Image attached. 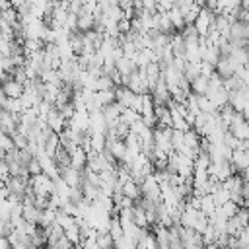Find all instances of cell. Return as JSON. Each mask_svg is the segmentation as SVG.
<instances>
[{
  "instance_id": "cell-5",
  "label": "cell",
  "mask_w": 249,
  "mask_h": 249,
  "mask_svg": "<svg viewBox=\"0 0 249 249\" xmlns=\"http://www.w3.org/2000/svg\"><path fill=\"white\" fill-rule=\"evenodd\" d=\"M212 19H214V12H210L206 8H200V12L196 14V18H195V21L191 25L195 27V31H196L198 37H204L208 33L210 25H212Z\"/></svg>"
},
{
  "instance_id": "cell-7",
  "label": "cell",
  "mask_w": 249,
  "mask_h": 249,
  "mask_svg": "<svg viewBox=\"0 0 249 249\" xmlns=\"http://www.w3.org/2000/svg\"><path fill=\"white\" fill-rule=\"evenodd\" d=\"M150 97H152L154 105H167V101L171 99V97H169V91H167V86H165V82L161 80V76H160V80L156 82V86L150 89Z\"/></svg>"
},
{
  "instance_id": "cell-12",
  "label": "cell",
  "mask_w": 249,
  "mask_h": 249,
  "mask_svg": "<svg viewBox=\"0 0 249 249\" xmlns=\"http://www.w3.org/2000/svg\"><path fill=\"white\" fill-rule=\"evenodd\" d=\"M121 191H123V196L130 198L132 202H136V200L140 198V185L134 183L132 179H128L126 183H123V185H121Z\"/></svg>"
},
{
  "instance_id": "cell-8",
  "label": "cell",
  "mask_w": 249,
  "mask_h": 249,
  "mask_svg": "<svg viewBox=\"0 0 249 249\" xmlns=\"http://www.w3.org/2000/svg\"><path fill=\"white\" fill-rule=\"evenodd\" d=\"M45 123H47V126H49L54 134H60V132L66 128V119H64V117L58 113V109H54V107H53V109L49 111V115L45 117Z\"/></svg>"
},
{
  "instance_id": "cell-24",
  "label": "cell",
  "mask_w": 249,
  "mask_h": 249,
  "mask_svg": "<svg viewBox=\"0 0 249 249\" xmlns=\"http://www.w3.org/2000/svg\"><path fill=\"white\" fill-rule=\"evenodd\" d=\"M0 249H10L8 239H6V237H2V235H0Z\"/></svg>"
},
{
  "instance_id": "cell-21",
  "label": "cell",
  "mask_w": 249,
  "mask_h": 249,
  "mask_svg": "<svg viewBox=\"0 0 249 249\" xmlns=\"http://www.w3.org/2000/svg\"><path fill=\"white\" fill-rule=\"evenodd\" d=\"M237 208H239V206H237L235 202H231V200H228V202H224V204H220V206H218L216 210H218V212H220V214H222V216H224L226 220H230V218H231V216H233V214L237 212Z\"/></svg>"
},
{
  "instance_id": "cell-9",
  "label": "cell",
  "mask_w": 249,
  "mask_h": 249,
  "mask_svg": "<svg viewBox=\"0 0 249 249\" xmlns=\"http://www.w3.org/2000/svg\"><path fill=\"white\" fill-rule=\"evenodd\" d=\"M84 171V169H82ZM82 171L80 169H76V167H72V165H68V167H62L60 171H58V175H60V179L68 185V187H80V183H82Z\"/></svg>"
},
{
  "instance_id": "cell-1",
  "label": "cell",
  "mask_w": 249,
  "mask_h": 249,
  "mask_svg": "<svg viewBox=\"0 0 249 249\" xmlns=\"http://www.w3.org/2000/svg\"><path fill=\"white\" fill-rule=\"evenodd\" d=\"M228 105H230L233 111L247 115V107H249V93H247V86H241L239 89L228 91Z\"/></svg>"
},
{
  "instance_id": "cell-14",
  "label": "cell",
  "mask_w": 249,
  "mask_h": 249,
  "mask_svg": "<svg viewBox=\"0 0 249 249\" xmlns=\"http://www.w3.org/2000/svg\"><path fill=\"white\" fill-rule=\"evenodd\" d=\"M132 222H134V226H138V228H142V230H148L146 214H144V210L140 208V204H138V202H134V204H132Z\"/></svg>"
},
{
  "instance_id": "cell-26",
  "label": "cell",
  "mask_w": 249,
  "mask_h": 249,
  "mask_svg": "<svg viewBox=\"0 0 249 249\" xmlns=\"http://www.w3.org/2000/svg\"><path fill=\"white\" fill-rule=\"evenodd\" d=\"M35 249H49V247H47V245H43V247H35Z\"/></svg>"
},
{
  "instance_id": "cell-3",
  "label": "cell",
  "mask_w": 249,
  "mask_h": 249,
  "mask_svg": "<svg viewBox=\"0 0 249 249\" xmlns=\"http://www.w3.org/2000/svg\"><path fill=\"white\" fill-rule=\"evenodd\" d=\"M208 177L210 179H214V181H218V183H222V181H226L230 175H233L235 171L231 169V165H230V161H226V160H220V161H210V165H208Z\"/></svg>"
},
{
  "instance_id": "cell-17",
  "label": "cell",
  "mask_w": 249,
  "mask_h": 249,
  "mask_svg": "<svg viewBox=\"0 0 249 249\" xmlns=\"http://www.w3.org/2000/svg\"><path fill=\"white\" fill-rule=\"evenodd\" d=\"M53 161H54V165H56L58 171H60L62 167H68V165H70V156H68V152H66L62 146H58L56 154L53 156Z\"/></svg>"
},
{
  "instance_id": "cell-25",
  "label": "cell",
  "mask_w": 249,
  "mask_h": 249,
  "mask_svg": "<svg viewBox=\"0 0 249 249\" xmlns=\"http://www.w3.org/2000/svg\"><path fill=\"white\" fill-rule=\"evenodd\" d=\"M202 249H220L216 243H206V245H202Z\"/></svg>"
},
{
  "instance_id": "cell-13",
  "label": "cell",
  "mask_w": 249,
  "mask_h": 249,
  "mask_svg": "<svg viewBox=\"0 0 249 249\" xmlns=\"http://www.w3.org/2000/svg\"><path fill=\"white\" fill-rule=\"evenodd\" d=\"M115 70L121 74V78H126V76H128V74H132L136 68H134V64H132V60H130V58L121 56V58H117V60H115Z\"/></svg>"
},
{
  "instance_id": "cell-19",
  "label": "cell",
  "mask_w": 249,
  "mask_h": 249,
  "mask_svg": "<svg viewBox=\"0 0 249 249\" xmlns=\"http://www.w3.org/2000/svg\"><path fill=\"white\" fill-rule=\"evenodd\" d=\"M2 109H4V111H8V113H12V115H19V113L23 111V107H21L19 99H12V97H6V99H4Z\"/></svg>"
},
{
  "instance_id": "cell-22",
  "label": "cell",
  "mask_w": 249,
  "mask_h": 249,
  "mask_svg": "<svg viewBox=\"0 0 249 249\" xmlns=\"http://www.w3.org/2000/svg\"><path fill=\"white\" fill-rule=\"evenodd\" d=\"M27 173H29V177H31V175H37V173H41V165H39L37 158H33V160L27 163Z\"/></svg>"
},
{
  "instance_id": "cell-20",
  "label": "cell",
  "mask_w": 249,
  "mask_h": 249,
  "mask_svg": "<svg viewBox=\"0 0 249 249\" xmlns=\"http://www.w3.org/2000/svg\"><path fill=\"white\" fill-rule=\"evenodd\" d=\"M167 18H169V21H171L173 29H183V27H185V19H183V16H181L173 6L167 10Z\"/></svg>"
},
{
  "instance_id": "cell-15",
  "label": "cell",
  "mask_w": 249,
  "mask_h": 249,
  "mask_svg": "<svg viewBox=\"0 0 249 249\" xmlns=\"http://www.w3.org/2000/svg\"><path fill=\"white\" fill-rule=\"evenodd\" d=\"M93 239H95L97 249H113L115 247V241L109 235V231H95V237Z\"/></svg>"
},
{
  "instance_id": "cell-10",
  "label": "cell",
  "mask_w": 249,
  "mask_h": 249,
  "mask_svg": "<svg viewBox=\"0 0 249 249\" xmlns=\"http://www.w3.org/2000/svg\"><path fill=\"white\" fill-rule=\"evenodd\" d=\"M204 95L208 97V101H210L216 109L228 105V91H226L222 86H220V88H208V91H206Z\"/></svg>"
},
{
  "instance_id": "cell-23",
  "label": "cell",
  "mask_w": 249,
  "mask_h": 249,
  "mask_svg": "<svg viewBox=\"0 0 249 249\" xmlns=\"http://www.w3.org/2000/svg\"><path fill=\"white\" fill-rule=\"evenodd\" d=\"M10 231H12L10 222H8V220H0V235H2V237H6Z\"/></svg>"
},
{
  "instance_id": "cell-2",
  "label": "cell",
  "mask_w": 249,
  "mask_h": 249,
  "mask_svg": "<svg viewBox=\"0 0 249 249\" xmlns=\"http://www.w3.org/2000/svg\"><path fill=\"white\" fill-rule=\"evenodd\" d=\"M29 187L33 191L35 196H49L53 193V179L47 177L45 173H37V175H31L29 177Z\"/></svg>"
},
{
  "instance_id": "cell-11",
  "label": "cell",
  "mask_w": 249,
  "mask_h": 249,
  "mask_svg": "<svg viewBox=\"0 0 249 249\" xmlns=\"http://www.w3.org/2000/svg\"><path fill=\"white\" fill-rule=\"evenodd\" d=\"M189 91L195 93V95H204L208 91V78L202 76V74H198L195 80L189 82Z\"/></svg>"
},
{
  "instance_id": "cell-18",
  "label": "cell",
  "mask_w": 249,
  "mask_h": 249,
  "mask_svg": "<svg viewBox=\"0 0 249 249\" xmlns=\"http://www.w3.org/2000/svg\"><path fill=\"white\" fill-rule=\"evenodd\" d=\"M89 150L101 154L105 150V136L103 134H89Z\"/></svg>"
},
{
  "instance_id": "cell-4",
  "label": "cell",
  "mask_w": 249,
  "mask_h": 249,
  "mask_svg": "<svg viewBox=\"0 0 249 249\" xmlns=\"http://www.w3.org/2000/svg\"><path fill=\"white\" fill-rule=\"evenodd\" d=\"M152 142H154V148L163 152V154H169L171 152V128H152Z\"/></svg>"
},
{
  "instance_id": "cell-16",
  "label": "cell",
  "mask_w": 249,
  "mask_h": 249,
  "mask_svg": "<svg viewBox=\"0 0 249 249\" xmlns=\"http://www.w3.org/2000/svg\"><path fill=\"white\" fill-rule=\"evenodd\" d=\"M198 210H200L204 216L214 214L216 204H214V200H212V196H210V195H202V196H198Z\"/></svg>"
},
{
  "instance_id": "cell-6",
  "label": "cell",
  "mask_w": 249,
  "mask_h": 249,
  "mask_svg": "<svg viewBox=\"0 0 249 249\" xmlns=\"http://www.w3.org/2000/svg\"><path fill=\"white\" fill-rule=\"evenodd\" d=\"M230 165L235 173H245L247 171V165H249V152L247 150H231V156H230Z\"/></svg>"
}]
</instances>
